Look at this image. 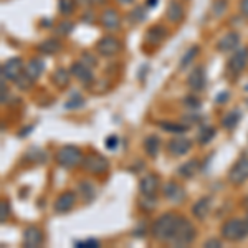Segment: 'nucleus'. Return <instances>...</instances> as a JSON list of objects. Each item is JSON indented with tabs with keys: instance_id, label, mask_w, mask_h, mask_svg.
Returning <instances> with one entry per match:
<instances>
[{
	"instance_id": "nucleus-14",
	"label": "nucleus",
	"mask_w": 248,
	"mask_h": 248,
	"mask_svg": "<svg viewBox=\"0 0 248 248\" xmlns=\"http://www.w3.org/2000/svg\"><path fill=\"white\" fill-rule=\"evenodd\" d=\"M205 83H207V77H205V68L203 66H195L194 70H192V73L187 77V85L194 91H202L203 88H205Z\"/></svg>"
},
{
	"instance_id": "nucleus-13",
	"label": "nucleus",
	"mask_w": 248,
	"mask_h": 248,
	"mask_svg": "<svg viewBox=\"0 0 248 248\" xmlns=\"http://www.w3.org/2000/svg\"><path fill=\"white\" fill-rule=\"evenodd\" d=\"M192 147V141L187 138H174L170 139L169 144H167V151H169V154H172L174 157H179V155H184L187 154L190 151Z\"/></svg>"
},
{
	"instance_id": "nucleus-3",
	"label": "nucleus",
	"mask_w": 248,
	"mask_h": 248,
	"mask_svg": "<svg viewBox=\"0 0 248 248\" xmlns=\"http://www.w3.org/2000/svg\"><path fill=\"white\" fill-rule=\"evenodd\" d=\"M194 238H195V227L187 218L181 217L177 223V229L174 232V237L170 238L169 243L172 247H187L194 242Z\"/></svg>"
},
{
	"instance_id": "nucleus-44",
	"label": "nucleus",
	"mask_w": 248,
	"mask_h": 248,
	"mask_svg": "<svg viewBox=\"0 0 248 248\" xmlns=\"http://www.w3.org/2000/svg\"><path fill=\"white\" fill-rule=\"evenodd\" d=\"M2 103H7V88H5V79L2 78Z\"/></svg>"
},
{
	"instance_id": "nucleus-38",
	"label": "nucleus",
	"mask_w": 248,
	"mask_h": 248,
	"mask_svg": "<svg viewBox=\"0 0 248 248\" xmlns=\"http://www.w3.org/2000/svg\"><path fill=\"white\" fill-rule=\"evenodd\" d=\"M203 247H205V248H220V247H222V242H220L218 238H210V240H207V242L203 243Z\"/></svg>"
},
{
	"instance_id": "nucleus-29",
	"label": "nucleus",
	"mask_w": 248,
	"mask_h": 248,
	"mask_svg": "<svg viewBox=\"0 0 248 248\" xmlns=\"http://www.w3.org/2000/svg\"><path fill=\"white\" fill-rule=\"evenodd\" d=\"M162 131H167V133H174V134H182L186 133L189 127L187 126H182V124H177V123H169V121H161L159 123Z\"/></svg>"
},
{
	"instance_id": "nucleus-16",
	"label": "nucleus",
	"mask_w": 248,
	"mask_h": 248,
	"mask_svg": "<svg viewBox=\"0 0 248 248\" xmlns=\"http://www.w3.org/2000/svg\"><path fill=\"white\" fill-rule=\"evenodd\" d=\"M43 243V233L37 227H29L23 232V247L27 248H37Z\"/></svg>"
},
{
	"instance_id": "nucleus-4",
	"label": "nucleus",
	"mask_w": 248,
	"mask_h": 248,
	"mask_svg": "<svg viewBox=\"0 0 248 248\" xmlns=\"http://www.w3.org/2000/svg\"><path fill=\"white\" fill-rule=\"evenodd\" d=\"M57 162L66 169L77 167L78 164L83 162V153L77 146H63L57 153Z\"/></svg>"
},
{
	"instance_id": "nucleus-39",
	"label": "nucleus",
	"mask_w": 248,
	"mask_h": 248,
	"mask_svg": "<svg viewBox=\"0 0 248 248\" xmlns=\"http://www.w3.org/2000/svg\"><path fill=\"white\" fill-rule=\"evenodd\" d=\"M184 105L186 106H190V108H199L201 106V103H199L197 98H192V96H187L186 99H184Z\"/></svg>"
},
{
	"instance_id": "nucleus-42",
	"label": "nucleus",
	"mask_w": 248,
	"mask_h": 248,
	"mask_svg": "<svg viewBox=\"0 0 248 248\" xmlns=\"http://www.w3.org/2000/svg\"><path fill=\"white\" fill-rule=\"evenodd\" d=\"M83 63H86L88 66H94L96 65V60L91 57L90 53H83Z\"/></svg>"
},
{
	"instance_id": "nucleus-32",
	"label": "nucleus",
	"mask_w": 248,
	"mask_h": 248,
	"mask_svg": "<svg viewBox=\"0 0 248 248\" xmlns=\"http://www.w3.org/2000/svg\"><path fill=\"white\" fill-rule=\"evenodd\" d=\"M75 5H77V2H75V0H60V2H58L60 12H62L63 15H70V14H73Z\"/></svg>"
},
{
	"instance_id": "nucleus-1",
	"label": "nucleus",
	"mask_w": 248,
	"mask_h": 248,
	"mask_svg": "<svg viewBox=\"0 0 248 248\" xmlns=\"http://www.w3.org/2000/svg\"><path fill=\"white\" fill-rule=\"evenodd\" d=\"M181 217L177 214H162L155 222L153 223V237L161 243H169L170 238L174 237V232L177 229V223Z\"/></svg>"
},
{
	"instance_id": "nucleus-43",
	"label": "nucleus",
	"mask_w": 248,
	"mask_h": 248,
	"mask_svg": "<svg viewBox=\"0 0 248 248\" xmlns=\"http://www.w3.org/2000/svg\"><path fill=\"white\" fill-rule=\"evenodd\" d=\"M240 12L243 17L248 18V0H240Z\"/></svg>"
},
{
	"instance_id": "nucleus-45",
	"label": "nucleus",
	"mask_w": 248,
	"mask_h": 248,
	"mask_svg": "<svg viewBox=\"0 0 248 248\" xmlns=\"http://www.w3.org/2000/svg\"><path fill=\"white\" fill-rule=\"evenodd\" d=\"M217 103H225L227 99H229V93H220V94H217Z\"/></svg>"
},
{
	"instance_id": "nucleus-25",
	"label": "nucleus",
	"mask_w": 248,
	"mask_h": 248,
	"mask_svg": "<svg viewBox=\"0 0 248 248\" xmlns=\"http://www.w3.org/2000/svg\"><path fill=\"white\" fill-rule=\"evenodd\" d=\"M78 190H79V194H81V199H83V201H85L86 203L93 202L94 199H96V194H98V192H96V187H94L91 182H88V181L79 182Z\"/></svg>"
},
{
	"instance_id": "nucleus-24",
	"label": "nucleus",
	"mask_w": 248,
	"mask_h": 248,
	"mask_svg": "<svg viewBox=\"0 0 248 248\" xmlns=\"http://www.w3.org/2000/svg\"><path fill=\"white\" fill-rule=\"evenodd\" d=\"M144 151L151 157H157L159 151H161V139L157 136H147L144 141Z\"/></svg>"
},
{
	"instance_id": "nucleus-37",
	"label": "nucleus",
	"mask_w": 248,
	"mask_h": 248,
	"mask_svg": "<svg viewBox=\"0 0 248 248\" xmlns=\"http://www.w3.org/2000/svg\"><path fill=\"white\" fill-rule=\"evenodd\" d=\"M75 245H77L78 248H83V247L96 248V247H99V242H98V240H94V238H88V240H81V242H77Z\"/></svg>"
},
{
	"instance_id": "nucleus-47",
	"label": "nucleus",
	"mask_w": 248,
	"mask_h": 248,
	"mask_svg": "<svg viewBox=\"0 0 248 248\" xmlns=\"http://www.w3.org/2000/svg\"><path fill=\"white\" fill-rule=\"evenodd\" d=\"M157 5V0H147V7H155Z\"/></svg>"
},
{
	"instance_id": "nucleus-19",
	"label": "nucleus",
	"mask_w": 248,
	"mask_h": 248,
	"mask_svg": "<svg viewBox=\"0 0 248 248\" xmlns=\"http://www.w3.org/2000/svg\"><path fill=\"white\" fill-rule=\"evenodd\" d=\"M212 209V197H202L199 199L197 202L194 203V207H192V214H194V217H197L199 220H203L209 215V212Z\"/></svg>"
},
{
	"instance_id": "nucleus-36",
	"label": "nucleus",
	"mask_w": 248,
	"mask_h": 248,
	"mask_svg": "<svg viewBox=\"0 0 248 248\" xmlns=\"http://www.w3.org/2000/svg\"><path fill=\"white\" fill-rule=\"evenodd\" d=\"M9 214H10V205H9V202H5L3 201L2 203H0V222H5L7 217H9Z\"/></svg>"
},
{
	"instance_id": "nucleus-46",
	"label": "nucleus",
	"mask_w": 248,
	"mask_h": 248,
	"mask_svg": "<svg viewBox=\"0 0 248 248\" xmlns=\"http://www.w3.org/2000/svg\"><path fill=\"white\" fill-rule=\"evenodd\" d=\"M119 3H123V5H131V3L134 2V0H118Z\"/></svg>"
},
{
	"instance_id": "nucleus-11",
	"label": "nucleus",
	"mask_w": 248,
	"mask_h": 248,
	"mask_svg": "<svg viewBox=\"0 0 248 248\" xmlns=\"http://www.w3.org/2000/svg\"><path fill=\"white\" fill-rule=\"evenodd\" d=\"M75 203H77V192L66 190V192H63L57 199V202H55V212H57V214H66V212H70L73 209Z\"/></svg>"
},
{
	"instance_id": "nucleus-40",
	"label": "nucleus",
	"mask_w": 248,
	"mask_h": 248,
	"mask_svg": "<svg viewBox=\"0 0 248 248\" xmlns=\"http://www.w3.org/2000/svg\"><path fill=\"white\" fill-rule=\"evenodd\" d=\"M73 29V25H71L70 22H63L62 23V27H58V33H62V35H68L70 33V30Z\"/></svg>"
},
{
	"instance_id": "nucleus-17",
	"label": "nucleus",
	"mask_w": 248,
	"mask_h": 248,
	"mask_svg": "<svg viewBox=\"0 0 248 248\" xmlns=\"http://www.w3.org/2000/svg\"><path fill=\"white\" fill-rule=\"evenodd\" d=\"M101 25L105 27L106 30L116 31L119 27H121V17H119V14L116 10L106 9L101 15Z\"/></svg>"
},
{
	"instance_id": "nucleus-5",
	"label": "nucleus",
	"mask_w": 248,
	"mask_h": 248,
	"mask_svg": "<svg viewBox=\"0 0 248 248\" xmlns=\"http://www.w3.org/2000/svg\"><path fill=\"white\" fill-rule=\"evenodd\" d=\"M248 181V154L240 155L237 162L229 170V182L233 186H242Z\"/></svg>"
},
{
	"instance_id": "nucleus-28",
	"label": "nucleus",
	"mask_w": 248,
	"mask_h": 248,
	"mask_svg": "<svg viewBox=\"0 0 248 248\" xmlns=\"http://www.w3.org/2000/svg\"><path fill=\"white\" fill-rule=\"evenodd\" d=\"M70 73H71V71H70ZM70 73H68L65 68H58V70L53 73V83L57 86H60V88L68 86V83H70V78H71Z\"/></svg>"
},
{
	"instance_id": "nucleus-34",
	"label": "nucleus",
	"mask_w": 248,
	"mask_h": 248,
	"mask_svg": "<svg viewBox=\"0 0 248 248\" xmlns=\"http://www.w3.org/2000/svg\"><path fill=\"white\" fill-rule=\"evenodd\" d=\"M83 105H85V98H83L79 93H75L70 98V101L66 103V108H68V109H71V108H73V109H77V108H81Z\"/></svg>"
},
{
	"instance_id": "nucleus-31",
	"label": "nucleus",
	"mask_w": 248,
	"mask_h": 248,
	"mask_svg": "<svg viewBox=\"0 0 248 248\" xmlns=\"http://www.w3.org/2000/svg\"><path fill=\"white\" fill-rule=\"evenodd\" d=\"M146 15H147V9H144V7H136V9L129 14V20L133 23H138V22L146 20Z\"/></svg>"
},
{
	"instance_id": "nucleus-9",
	"label": "nucleus",
	"mask_w": 248,
	"mask_h": 248,
	"mask_svg": "<svg viewBox=\"0 0 248 248\" xmlns=\"http://www.w3.org/2000/svg\"><path fill=\"white\" fill-rule=\"evenodd\" d=\"M96 50L101 57H114L121 50V43L114 37H105L96 43Z\"/></svg>"
},
{
	"instance_id": "nucleus-41",
	"label": "nucleus",
	"mask_w": 248,
	"mask_h": 248,
	"mask_svg": "<svg viewBox=\"0 0 248 248\" xmlns=\"http://www.w3.org/2000/svg\"><path fill=\"white\" fill-rule=\"evenodd\" d=\"M106 147L108 149H116V147H118V138H116V136H109V138L106 139Z\"/></svg>"
},
{
	"instance_id": "nucleus-27",
	"label": "nucleus",
	"mask_w": 248,
	"mask_h": 248,
	"mask_svg": "<svg viewBox=\"0 0 248 248\" xmlns=\"http://www.w3.org/2000/svg\"><path fill=\"white\" fill-rule=\"evenodd\" d=\"M60 48H62V45H60L58 40L50 38V40H46V42L40 43L38 51H42V53H45V55H55L57 51H60Z\"/></svg>"
},
{
	"instance_id": "nucleus-22",
	"label": "nucleus",
	"mask_w": 248,
	"mask_h": 248,
	"mask_svg": "<svg viewBox=\"0 0 248 248\" xmlns=\"http://www.w3.org/2000/svg\"><path fill=\"white\" fill-rule=\"evenodd\" d=\"M199 169H201V162H199L197 159H190V161L184 162L182 166L179 167L177 174L182 175V177H186V179H192L199 172Z\"/></svg>"
},
{
	"instance_id": "nucleus-33",
	"label": "nucleus",
	"mask_w": 248,
	"mask_h": 248,
	"mask_svg": "<svg viewBox=\"0 0 248 248\" xmlns=\"http://www.w3.org/2000/svg\"><path fill=\"white\" fill-rule=\"evenodd\" d=\"M197 53H199V46H192L190 50L187 51V53L182 57V60H181V68H186L187 65H190V62L195 57H197Z\"/></svg>"
},
{
	"instance_id": "nucleus-30",
	"label": "nucleus",
	"mask_w": 248,
	"mask_h": 248,
	"mask_svg": "<svg viewBox=\"0 0 248 248\" xmlns=\"http://www.w3.org/2000/svg\"><path fill=\"white\" fill-rule=\"evenodd\" d=\"M215 138V129L212 126H205L202 127V131L199 133V142L202 144V146H205V144H209L212 139Z\"/></svg>"
},
{
	"instance_id": "nucleus-20",
	"label": "nucleus",
	"mask_w": 248,
	"mask_h": 248,
	"mask_svg": "<svg viewBox=\"0 0 248 248\" xmlns=\"http://www.w3.org/2000/svg\"><path fill=\"white\" fill-rule=\"evenodd\" d=\"M43 68H45V65H43L42 60L38 58H33L30 60L29 63H27V66L23 68V73L29 77L31 81H37V79L40 78V75L43 73Z\"/></svg>"
},
{
	"instance_id": "nucleus-21",
	"label": "nucleus",
	"mask_w": 248,
	"mask_h": 248,
	"mask_svg": "<svg viewBox=\"0 0 248 248\" xmlns=\"http://www.w3.org/2000/svg\"><path fill=\"white\" fill-rule=\"evenodd\" d=\"M166 17L170 23H179L184 17V9L182 5L177 2V0H170L169 5H167V12Z\"/></svg>"
},
{
	"instance_id": "nucleus-8",
	"label": "nucleus",
	"mask_w": 248,
	"mask_h": 248,
	"mask_svg": "<svg viewBox=\"0 0 248 248\" xmlns=\"http://www.w3.org/2000/svg\"><path fill=\"white\" fill-rule=\"evenodd\" d=\"M23 62L20 58H10L7 60L5 63L2 65V78L3 79H10V81H15L23 71Z\"/></svg>"
},
{
	"instance_id": "nucleus-35",
	"label": "nucleus",
	"mask_w": 248,
	"mask_h": 248,
	"mask_svg": "<svg viewBox=\"0 0 248 248\" xmlns=\"http://www.w3.org/2000/svg\"><path fill=\"white\" fill-rule=\"evenodd\" d=\"M225 10H227V0H215L214 7H212V12H214L215 17H222Z\"/></svg>"
},
{
	"instance_id": "nucleus-10",
	"label": "nucleus",
	"mask_w": 248,
	"mask_h": 248,
	"mask_svg": "<svg viewBox=\"0 0 248 248\" xmlns=\"http://www.w3.org/2000/svg\"><path fill=\"white\" fill-rule=\"evenodd\" d=\"M70 71H71V75L78 79V81L83 83V85H91L93 79H94L93 71H91V66H88L86 63H83V62L73 63L70 68Z\"/></svg>"
},
{
	"instance_id": "nucleus-23",
	"label": "nucleus",
	"mask_w": 248,
	"mask_h": 248,
	"mask_svg": "<svg viewBox=\"0 0 248 248\" xmlns=\"http://www.w3.org/2000/svg\"><path fill=\"white\" fill-rule=\"evenodd\" d=\"M167 37V30L161 25H154L153 29L146 31V40L153 45H159L164 38Z\"/></svg>"
},
{
	"instance_id": "nucleus-15",
	"label": "nucleus",
	"mask_w": 248,
	"mask_h": 248,
	"mask_svg": "<svg viewBox=\"0 0 248 248\" xmlns=\"http://www.w3.org/2000/svg\"><path fill=\"white\" fill-rule=\"evenodd\" d=\"M157 189H159V177L155 174H147L146 177L141 179L139 190H141L144 197H154Z\"/></svg>"
},
{
	"instance_id": "nucleus-7",
	"label": "nucleus",
	"mask_w": 248,
	"mask_h": 248,
	"mask_svg": "<svg viewBox=\"0 0 248 248\" xmlns=\"http://www.w3.org/2000/svg\"><path fill=\"white\" fill-rule=\"evenodd\" d=\"M248 63V48L243 46V48H237L233 51V55L230 57L229 63H227V70H229L230 75L233 77H238L243 70H245Z\"/></svg>"
},
{
	"instance_id": "nucleus-26",
	"label": "nucleus",
	"mask_w": 248,
	"mask_h": 248,
	"mask_svg": "<svg viewBox=\"0 0 248 248\" xmlns=\"http://www.w3.org/2000/svg\"><path fill=\"white\" fill-rule=\"evenodd\" d=\"M240 118H242V114H240L238 109L229 111V113L223 116L222 126L225 127V129H233V127H237V124L240 123Z\"/></svg>"
},
{
	"instance_id": "nucleus-18",
	"label": "nucleus",
	"mask_w": 248,
	"mask_h": 248,
	"mask_svg": "<svg viewBox=\"0 0 248 248\" xmlns=\"http://www.w3.org/2000/svg\"><path fill=\"white\" fill-rule=\"evenodd\" d=\"M238 43H240L238 33H235V31H230V33L223 35V37L218 40L217 50L222 51V53H225V51H232V50H237Z\"/></svg>"
},
{
	"instance_id": "nucleus-12",
	"label": "nucleus",
	"mask_w": 248,
	"mask_h": 248,
	"mask_svg": "<svg viewBox=\"0 0 248 248\" xmlns=\"http://www.w3.org/2000/svg\"><path fill=\"white\" fill-rule=\"evenodd\" d=\"M164 197L174 203H182L186 201V190H184V187L179 186L177 182L170 181L164 186Z\"/></svg>"
},
{
	"instance_id": "nucleus-2",
	"label": "nucleus",
	"mask_w": 248,
	"mask_h": 248,
	"mask_svg": "<svg viewBox=\"0 0 248 248\" xmlns=\"http://www.w3.org/2000/svg\"><path fill=\"white\" fill-rule=\"evenodd\" d=\"M222 238L227 242H240L248 237V220L242 218H230L222 225Z\"/></svg>"
},
{
	"instance_id": "nucleus-6",
	"label": "nucleus",
	"mask_w": 248,
	"mask_h": 248,
	"mask_svg": "<svg viewBox=\"0 0 248 248\" xmlns=\"http://www.w3.org/2000/svg\"><path fill=\"white\" fill-rule=\"evenodd\" d=\"M83 167L85 170H88L90 174H94V175H101L108 172L109 169V161L101 154H96V153H91L88 154L85 159H83Z\"/></svg>"
},
{
	"instance_id": "nucleus-48",
	"label": "nucleus",
	"mask_w": 248,
	"mask_h": 248,
	"mask_svg": "<svg viewBox=\"0 0 248 248\" xmlns=\"http://www.w3.org/2000/svg\"><path fill=\"white\" fill-rule=\"evenodd\" d=\"M247 220H248V217H247Z\"/></svg>"
}]
</instances>
